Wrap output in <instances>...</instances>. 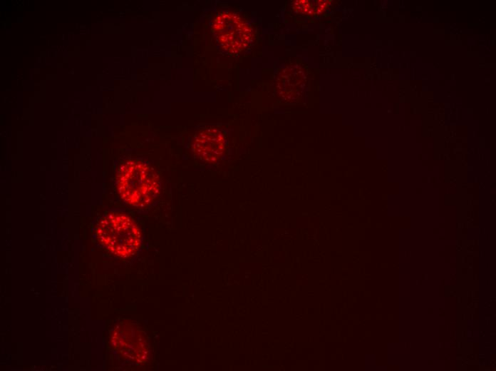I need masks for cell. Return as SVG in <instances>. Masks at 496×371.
<instances>
[{
	"label": "cell",
	"instance_id": "5b68a950",
	"mask_svg": "<svg viewBox=\"0 0 496 371\" xmlns=\"http://www.w3.org/2000/svg\"><path fill=\"white\" fill-rule=\"evenodd\" d=\"M223 141L219 131L212 128H206L195 136L192 151L200 161L212 163L222 155L224 148Z\"/></svg>",
	"mask_w": 496,
	"mask_h": 371
},
{
	"label": "cell",
	"instance_id": "6da1fadb",
	"mask_svg": "<svg viewBox=\"0 0 496 371\" xmlns=\"http://www.w3.org/2000/svg\"><path fill=\"white\" fill-rule=\"evenodd\" d=\"M116 186L125 203L135 208H145L157 198L160 179L156 171L146 163L128 161L119 167Z\"/></svg>",
	"mask_w": 496,
	"mask_h": 371
},
{
	"label": "cell",
	"instance_id": "7a4b0ae2",
	"mask_svg": "<svg viewBox=\"0 0 496 371\" xmlns=\"http://www.w3.org/2000/svg\"><path fill=\"white\" fill-rule=\"evenodd\" d=\"M97 241L113 255L128 258L139 250L142 235L135 221L127 214L110 212L102 216L95 227Z\"/></svg>",
	"mask_w": 496,
	"mask_h": 371
},
{
	"label": "cell",
	"instance_id": "3957f363",
	"mask_svg": "<svg viewBox=\"0 0 496 371\" xmlns=\"http://www.w3.org/2000/svg\"><path fill=\"white\" fill-rule=\"evenodd\" d=\"M212 27L218 43L231 54L242 52L250 44L252 30L236 14L226 13L218 15L214 20Z\"/></svg>",
	"mask_w": 496,
	"mask_h": 371
},
{
	"label": "cell",
	"instance_id": "277c9868",
	"mask_svg": "<svg viewBox=\"0 0 496 371\" xmlns=\"http://www.w3.org/2000/svg\"><path fill=\"white\" fill-rule=\"evenodd\" d=\"M111 346L134 363L145 362L149 356L146 335L135 325L122 322L110 332Z\"/></svg>",
	"mask_w": 496,
	"mask_h": 371
},
{
	"label": "cell",
	"instance_id": "8992f818",
	"mask_svg": "<svg viewBox=\"0 0 496 371\" xmlns=\"http://www.w3.org/2000/svg\"><path fill=\"white\" fill-rule=\"evenodd\" d=\"M283 73L284 75L281 76V79H279L278 82L279 88L284 89V94H291V90H292V94H301L299 92L300 91L303 92L306 80L297 82L295 79L303 72L301 71L296 78H291L292 71L290 69L284 68Z\"/></svg>",
	"mask_w": 496,
	"mask_h": 371
}]
</instances>
